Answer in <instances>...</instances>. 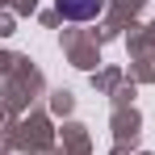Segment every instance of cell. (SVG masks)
<instances>
[{
  "mask_svg": "<svg viewBox=\"0 0 155 155\" xmlns=\"http://www.w3.org/2000/svg\"><path fill=\"white\" fill-rule=\"evenodd\" d=\"M54 8L63 21H92V17H101L105 0H54Z\"/></svg>",
  "mask_w": 155,
  "mask_h": 155,
  "instance_id": "6da1fadb",
  "label": "cell"
}]
</instances>
